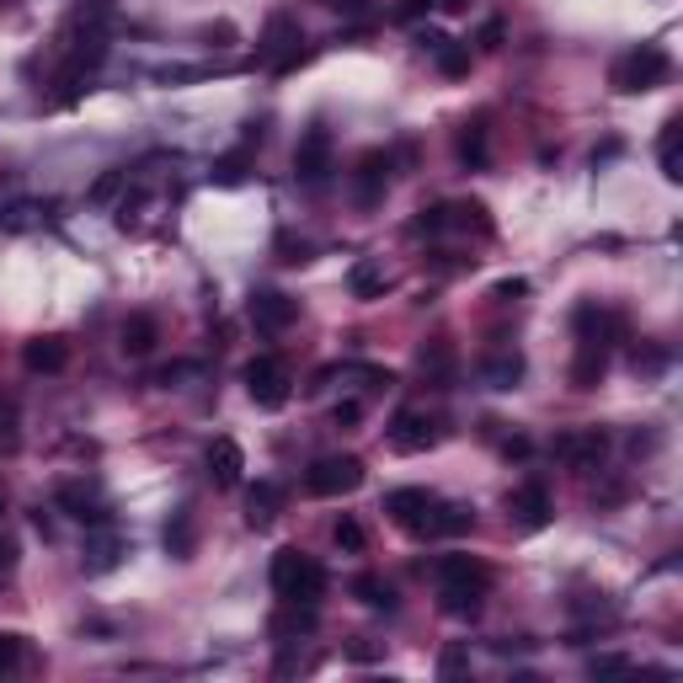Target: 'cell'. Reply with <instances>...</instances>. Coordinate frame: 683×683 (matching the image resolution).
<instances>
[{
	"label": "cell",
	"mask_w": 683,
	"mask_h": 683,
	"mask_svg": "<svg viewBox=\"0 0 683 683\" xmlns=\"http://www.w3.org/2000/svg\"><path fill=\"white\" fill-rule=\"evenodd\" d=\"M550 513H556V508H550V491H545L539 481H523L519 491H508V519L519 523V528H528V534L545 528Z\"/></svg>",
	"instance_id": "13"
},
{
	"label": "cell",
	"mask_w": 683,
	"mask_h": 683,
	"mask_svg": "<svg viewBox=\"0 0 683 683\" xmlns=\"http://www.w3.org/2000/svg\"><path fill=\"white\" fill-rule=\"evenodd\" d=\"M358 417H363V406H358V401H337V411H331V422H337V428H353Z\"/></svg>",
	"instance_id": "39"
},
{
	"label": "cell",
	"mask_w": 683,
	"mask_h": 683,
	"mask_svg": "<svg viewBox=\"0 0 683 683\" xmlns=\"http://www.w3.org/2000/svg\"><path fill=\"white\" fill-rule=\"evenodd\" d=\"M390 171H396V156H390V150H363L358 166H353V198H358L363 208L385 203V193H390Z\"/></svg>",
	"instance_id": "11"
},
{
	"label": "cell",
	"mask_w": 683,
	"mask_h": 683,
	"mask_svg": "<svg viewBox=\"0 0 683 683\" xmlns=\"http://www.w3.org/2000/svg\"><path fill=\"white\" fill-rule=\"evenodd\" d=\"M299 43H305V33H299V22L294 16H267V27H262V43H257V59L262 65H273V70H294L305 54H299Z\"/></svg>",
	"instance_id": "7"
},
{
	"label": "cell",
	"mask_w": 683,
	"mask_h": 683,
	"mask_svg": "<svg viewBox=\"0 0 683 683\" xmlns=\"http://www.w3.org/2000/svg\"><path fill=\"white\" fill-rule=\"evenodd\" d=\"M59 508H65L76 523H86V528H91V523H107V508H102V502H96V491L81 486V481L59 486Z\"/></svg>",
	"instance_id": "18"
},
{
	"label": "cell",
	"mask_w": 683,
	"mask_h": 683,
	"mask_svg": "<svg viewBox=\"0 0 683 683\" xmlns=\"http://www.w3.org/2000/svg\"><path fill=\"white\" fill-rule=\"evenodd\" d=\"M481 379L491 390H513L523 379V353L519 348H502V353H486L481 358Z\"/></svg>",
	"instance_id": "20"
},
{
	"label": "cell",
	"mask_w": 683,
	"mask_h": 683,
	"mask_svg": "<svg viewBox=\"0 0 683 683\" xmlns=\"http://www.w3.org/2000/svg\"><path fill=\"white\" fill-rule=\"evenodd\" d=\"M278 508H283V491L273 481H262L251 491V513H246V523H251V528H267V523L278 519Z\"/></svg>",
	"instance_id": "28"
},
{
	"label": "cell",
	"mask_w": 683,
	"mask_h": 683,
	"mask_svg": "<svg viewBox=\"0 0 683 683\" xmlns=\"http://www.w3.org/2000/svg\"><path fill=\"white\" fill-rule=\"evenodd\" d=\"M454 156H459V166H470V171H481V166L491 161V128H486V118H470L459 128Z\"/></svg>",
	"instance_id": "19"
},
{
	"label": "cell",
	"mask_w": 683,
	"mask_h": 683,
	"mask_svg": "<svg viewBox=\"0 0 683 683\" xmlns=\"http://www.w3.org/2000/svg\"><path fill=\"white\" fill-rule=\"evenodd\" d=\"M123 187H128V171H118V166H113V171H102V177L91 182V193H86V203H96V208H102V203H113V198H118Z\"/></svg>",
	"instance_id": "31"
},
{
	"label": "cell",
	"mask_w": 683,
	"mask_h": 683,
	"mask_svg": "<svg viewBox=\"0 0 683 683\" xmlns=\"http://www.w3.org/2000/svg\"><path fill=\"white\" fill-rule=\"evenodd\" d=\"M331 539H337L342 550H363V545H368V534H363V523H358V519H337Z\"/></svg>",
	"instance_id": "34"
},
{
	"label": "cell",
	"mask_w": 683,
	"mask_h": 683,
	"mask_svg": "<svg viewBox=\"0 0 683 683\" xmlns=\"http://www.w3.org/2000/svg\"><path fill=\"white\" fill-rule=\"evenodd\" d=\"M491 588V566L476 556H443L439 561V608L454 619H476Z\"/></svg>",
	"instance_id": "1"
},
{
	"label": "cell",
	"mask_w": 683,
	"mask_h": 683,
	"mask_svg": "<svg viewBox=\"0 0 683 683\" xmlns=\"http://www.w3.org/2000/svg\"><path fill=\"white\" fill-rule=\"evenodd\" d=\"M588 673H630V657H619V651H599V657L588 662Z\"/></svg>",
	"instance_id": "36"
},
{
	"label": "cell",
	"mask_w": 683,
	"mask_h": 683,
	"mask_svg": "<svg viewBox=\"0 0 683 683\" xmlns=\"http://www.w3.org/2000/svg\"><path fill=\"white\" fill-rule=\"evenodd\" d=\"M273 593H278L283 603H321L326 599V566L288 545V550L273 556Z\"/></svg>",
	"instance_id": "2"
},
{
	"label": "cell",
	"mask_w": 683,
	"mask_h": 683,
	"mask_svg": "<svg viewBox=\"0 0 683 683\" xmlns=\"http://www.w3.org/2000/svg\"><path fill=\"white\" fill-rule=\"evenodd\" d=\"M433 5H443V11H470V0H433Z\"/></svg>",
	"instance_id": "43"
},
{
	"label": "cell",
	"mask_w": 683,
	"mask_h": 683,
	"mask_svg": "<svg viewBox=\"0 0 683 683\" xmlns=\"http://www.w3.org/2000/svg\"><path fill=\"white\" fill-rule=\"evenodd\" d=\"M439 673L443 679H465V673H470V651H465V646H448L439 657Z\"/></svg>",
	"instance_id": "35"
},
{
	"label": "cell",
	"mask_w": 683,
	"mask_h": 683,
	"mask_svg": "<svg viewBox=\"0 0 683 683\" xmlns=\"http://www.w3.org/2000/svg\"><path fill=\"white\" fill-rule=\"evenodd\" d=\"M16 443H22V433H16V401H11V396H0V448L11 454Z\"/></svg>",
	"instance_id": "33"
},
{
	"label": "cell",
	"mask_w": 683,
	"mask_h": 683,
	"mask_svg": "<svg viewBox=\"0 0 683 683\" xmlns=\"http://www.w3.org/2000/svg\"><path fill=\"white\" fill-rule=\"evenodd\" d=\"M305 630H316V603H283L278 614H273V636H278V641L305 636Z\"/></svg>",
	"instance_id": "26"
},
{
	"label": "cell",
	"mask_w": 683,
	"mask_h": 683,
	"mask_svg": "<svg viewBox=\"0 0 683 683\" xmlns=\"http://www.w3.org/2000/svg\"><path fill=\"white\" fill-rule=\"evenodd\" d=\"M193 545H198V523H193V508H177L171 523H166V550L177 556V561H187L193 556Z\"/></svg>",
	"instance_id": "24"
},
{
	"label": "cell",
	"mask_w": 683,
	"mask_h": 683,
	"mask_svg": "<svg viewBox=\"0 0 683 683\" xmlns=\"http://www.w3.org/2000/svg\"><path fill=\"white\" fill-rule=\"evenodd\" d=\"M11 566H16V539L0 534V571H11Z\"/></svg>",
	"instance_id": "41"
},
{
	"label": "cell",
	"mask_w": 683,
	"mask_h": 683,
	"mask_svg": "<svg viewBox=\"0 0 683 683\" xmlns=\"http://www.w3.org/2000/svg\"><path fill=\"white\" fill-rule=\"evenodd\" d=\"M528 294V283L523 278H502L497 288H491V299H502V305H513V299H523Z\"/></svg>",
	"instance_id": "38"
},
{
	"label": "cell",
	"mask_w": 683,
	"mask_h": 683,
	"mask_svg": "<svg viewBox=\"0 0 683 683\" xmlns=\"http://www.w3.org/2000/svg\"><path fill=\"white\" fill-rule=\"evenodd\" d=\"M443 230H448V203H433V208H422V214L411 219V236H417V241H422V236L439 241Z\"/></svg>",
	"instance_id": "30"
},
{
	"label": "cell",
	"mask_w": 683,
	"mask_h": 683,
	"mask_svg": "<svg viewBox=\"0 0 683 683\" xmlns=\"http://www.w3.org/2000/svg\"><path fill=\"white\" fill-rule=\"evenodd\" d=\"M246 396L262 406V411H278L294 396V374L283 358H251L246 363Z\"/></svg>",
	"instance_id": "6"
},
{
	"label": "cell",
	"mask_w": 683,
	"mask_h": 683,
	"mask_svg": "<svg viewBox=\"0 0 683 683\" xmlns=\"http://www.w3.org/2000/svg\"><path fill=\"white\" fill-rule=\"evenodd\" d=\"M448 230H476V236H491V219H486V203L465 198V203H448Z\"/></svg>",
	"instance_id": "27"
},
{
	"label": "cell",
	"mask_w": 683,
	"mask_h": 683,
	"mask_svg": "<svg viewBox=\"0 0 683 683\" xmlns=\"http://www.w3.org/2000/svg\"><path fill=\"white\" fill-rule=\"evenodd\" d=\"M673 76V59H668V48H657V43H641V48H630L619 65H614V91H625V96H636V91H651V86H662Z\"/></svg>",
	"instance_id": "3"
},
{
	"label": "cell",
	"mask_w": 683,
	"mask_h": 683,
	"mask_svg": "<svg viewBox=\"0 0 683 683\" xmlns=\"http://www.w3.org/2000/svg\"><path fill=\"white\" fill-rule=\"evenodd\" d=\"M556 448V459H561L566 470H599L603 454H608V433L603 428H577V433H561V439L550 443Z\"/></svg>",
	"instance_id": "10"
},
{
	"label": "cell",
	"mask_w": 683,
	"mask_h": 683,
	"mask_svg": "<svg viewBox=\"0 0 683 683\" xmlns=\"http://www.w3.org/2000/svg\"><path fill=\"white\" fill-rule=\"evenodd\" d=\"M363 486V459L358 454H326L305 470V491L310 497H348Z\"/></svg>",
	"instance_id": "5"
},
{
	"label": "cell",
	"mask_w": 683,
	"mask_h": 683,
	"mask_svg": "<svg viewBox=\"0 0 683 683\" xmlns=\"http://www.w3.org/2000/svg\"><path fill=\"white\" fill-rule=\"evenodd\" d=\"M294 177H299V187H310V193H321L326 182H331V128H326V123H316V128L299 139Z\"/></svg>",
	"instance_id": "8"
},
{
	"label": "cell",
	"mask_w": 683,
	"mask_h": 683,
	"mask_svg": "<svg viewBox=\"0 0 683 683\" xmlns=\"http://www.w3.org/2000/svg\"><path fill=\"white\" fill-rule=\"evenodd\" d=\"M348 288H353V299H379V294H385V267H379V262H353Z\"/></svg>",
	"instance_id": "29"
},
{
	"label": "cell",
	"mask_w": 683,
	"mask_h": 683,
	"mask_svg": "<svg viewBox=\"0 0 683 683\" xmlns=\"http://www.w3.org/2000/svg\"><path fill=\"white\" fill-rule=\"evenodd\" d=\"M417 368H422V379L428 385H439V390H448V379H454V348L448 342H428L422 353H417Z\"/></svg>",
	"instance_id": "23"
},
{
	"label": "cell",
	"mask_w": 683,
	"mask_h": 683,
	"mask_svg": "<svg viewBox=\"0 0 683 683\" xmlns=\"http://www.w3.org/2000/svg\"><path fill=\"white\" fill-rule=\"evenodd\" d=\"M156 342H161V326H156V316H128L118 331V348H123V358H150L156 353Z\"/></svg>",
	"instance_id": "17"
},
{
	"label": "cell",
	"mask_w": 683,
	"mask_h": 683,
	"mask_svg": "<svg viewBox=\"0 0 683 683\" xmlns=\"http://www.w3.org/2000/svg\"><path fill=\"white\" fill-rule=\"evenodd\" d=\"M22 363H27V374H65L70 368V342L65 337H33L22 348Z\"/></svg>",
	"instance_id": "16"
},
{
	"label": "cell",
	"mask_w": 683,
	"mask_h": 683,
	"mask_svg": "<svg viewBox=\"0 0 683 683\" xmlns=\"http://www.w3.org/2000/svg\"><path fill=\"white\" fill-rule=\"evenodd\" d=\"M439 502L443 497L422 491V486H401V491L385 497V513H390V523H401L406 534H417V539H439Z\"/></svg>",
	"instance_id": "4"
},
{
	"label": "cell",
	"mask_w": 683,
	"mask_h": 683,
	"mask_svg": "<svg viewBox=\"0 0 683 683\" xmlns=\"http://www.w3.org/2000/svg\"><path fill=\"white\" fill-rule=\"evenodd\" d=\"M657 166L668 182H683V118L662 123V139H657Z\"/></svg>",
	"instance_id": "22"
},
{
	"label": "cell",
	"mask_w": 683,
	"mask_h": 683,
	"mask_svg": "<svg viewBox=\"0 0 683 683\" xmlns=\"http://www.w3.org/2000/svg\"><path fill=\"white\" fill-rule=\"evenodd\" d=\"M22 662V636H0V673H11Z\"/></svg>",
	"instance_id": "37"
},
{
	"label": "cell",
	"mask_w": 683,
	"mask_h": 683,
	"mask_svg": "<svg viewBox=\"0 0 683 683\" xmlns=\"http://www.w3.org/2000/svg\"><path fill=\"white\" fill-rule=\"evenodd\" d=\"M123 556V539H118V528L113 523H91V534H86V556L81 566L96 577V571H113Z\"/></svg>",
	"instance_id": "15"
},
{
	"label": "cell",
	"mask_w": 683,
	"mask_h": 683,
	"mask_svg": "<svg viewBox=\"0 0 683 683\" xmlns=\"http://www.w3.org/2000/svg\"><path fill=\"white\" fill-rule=\"evenodd\" d=\"M0 513H5V497H0Z\"/></svg>",
	"instance_id": "44"
},
{
	"label": "cell",
	"mask_w": 683,
	"mask_h": 683,
	"mask_svg": "<svg viewBox=\"0 0 683 683\" xmlns=\"http://www.w3.org/2000/svg\"><path fill=\"white\" fill-rule=\"evenodd\" d=\"M385 439H390L396 454H422V448H433V443L443 439V428H439V417H428V411H411V406H406V411L390 417Z\"/></svg>",
	"instance_id": "9"
},
{
	"label": "cell",
	"mask_w": 683,
	"mask_h": 683,
	"mask_svg": "<svg viewBox=\"0 0 683 683\" xmlns=\"http://www.w3.org/2000/svg\"><path fill=\"white\" fill-rule=\"evenodd\" d=\"M353 593H358V603L374 608V614H396V588H390L385 577H374V571L353 577Z\"/></svg>",
	"instance_id": "25"
},
{
	"label": "cell",
	"mask_w": 683,
	"mask_h": 683,
	"mask_svg": "<svg viewBox=\"0 0 683 683\" xmlns=\"http://www.w3.org/2000/svg\"><path fill=\"white\" fill-rule=\"evenodd\" d=\"M603 368H608V348L599 342H577V358H571V385L577 390H593L603 379Z\"/></svg>",
	"instance_id": "21"
},
{
	"label": "cell",
	"mask_w": 683,
	"mask_h": 683,
	"mask_svg": "<svg viewBox=\"0 0 683 683\" xmlns=\"http://www.w3.org/2000/svg\"><path fill=\"white\" fill-rule=\"evenodd\" d=\"M422 11H433V0H401V5H396V22H417Z\"/></svg>",
	"instance_id": "40"
},
{
	"label": "cell",
	"mask_w": 683,
	"mask_h": 683,
	"mask_svg": "<svg viewBox=\"0 0 683 683\" xmlns=\"http://www.w3.org/2000/svg\"><path fill=\"white\" fill-rule=\"evenodd\" d=\"M433 54H439V70H443V76H465V70H470V48H459V43L439 38V43H433Z\"/></svg>",
	"instance_id": "32"
},
{
	"label": "cell",
	"mask_w": 683,
	"mask_h": 683,
	"mask_svg": "<svg viewBox=\"0 0 683 683\" xmlns=\"http://www.w3.org/2000/svg\"><path fill=\"white\" fill-rule=\"evenodd\" d=\"M203 465H208V481L219 486V491H236L246 476V454L236 439H214L208 443V454H203Z\"/></svg>",
	"instance_id": "14"
},
{
	"label": "cell",
	"mask_w": 683,
	"mask_h": 683,
	"mask_svg": "<svg viewBox=\"0 0 683 683\" xmlns=\"http://www.w3.org/2000/svg\"><path fill=\"white\" fill-rule=\"evenodd\" d=\"M481 48H502V22H486L481 27Z\"/></svg>",
	"instance_id": "42"
},
{
	"label": "cell",
	"mask_w": 683,
	"mask_h": 683,
	"mask_svg": "<svg viewBox=\"0 0 683 683\" xmlns=\"http://www.w3.org/2000/svg\"><path fill=\"white\" fill-rule=\"evenodd\" d=\"M246 316H251V326H257V331L278 337V331H288V326H294L299 305H294L288 294H278V288H257V294H251V305H246Z\"/></svg>",
	"instance_id": "12"
}]
</instances>
